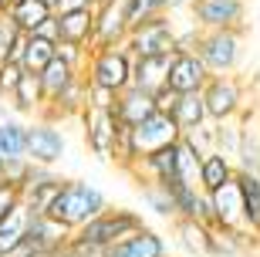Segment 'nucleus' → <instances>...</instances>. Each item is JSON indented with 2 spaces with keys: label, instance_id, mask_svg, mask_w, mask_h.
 <instances>
[{
  "label": "nucleus",
  "instance_id": "obj_28",
  "mask_svg": "<svg viewBox=\"0 0 260 257\" xmlns=\"http://www.w3.org/2000/svg\"><path fill=\"white\" fill-rule=\"evenodd\" d=\"M38 75H41V85H44V95H48V102H51V98H58L75 78H81V71L71 68L64 58H54V61H51L44 71H38Z\"/></svg>",
  "mask_w": 260,
  "mask_h": 257
},
{
  "label": "nucleus",
  "instance_id": "obj_36",
  "mask_svg": "<svg viewBox=\"0 0 260 257\" xmlns=\"http://www.w3.org/2000/svg\"><path fill=\"white\" fill-rule=\"evenodd\" d=\"M38 38H48V41H54V44L61 41V24H58V14H54L51 20H44V24L38 27Z\"/></svg>",
  "mask_w": 260,
  "mask_h": 257
},
{
  "label": "nucleus",
  "instance_id": "obj_34",
  "mask_svg": "<svg viewBox=\"0 0 260 257\" xmlns=\"http://www.w3.org/2000/svg\"><path fill=\"white\" fill-rule=\"evenodd\" d=\"M20 190L14 186V183H7V180H0V220H7L14 210L20 207Z\"/></svg>",
  "mask_w": 260,
  "mask_h": 257
},
{
  "label": "nucleus",
  "instance_id": "obj_16",
  "mask_svg": "<svg viewBox=\"0 0 260 257\" xmlns=\"http://www.w3.org/2000/svg\"><path fill=\"white\" fill-rule=\"evenodd\" d=\"M105 257H169V247H166L162 234H155L152 227H139L135 234L112 244Z\"/></svg>",
  "mask_w": 260,
  "mask_h": 257
},
{
  "label": "nucleus",
  "instance_id": "obj_5",
  "mask_svg": "<svg viewBox=\"0 0 260 257\" xmlns=\"http://www.w3.org/2000/svg\"><path fill=\"white\" fill-rule=\"evenodd\" d=\"M118 132H122V122H118L115 108H95V105H88L85 112H81L85 146H88V153L98 156L102 162H115Z\"/></svg>",
  "mask_w": 260,
  "mask_h": 257
},
{
  "label": "nucleus",
  "instance_id": "obj_9",
  "mask_svg": "<svg viewBox=\"0 0 260 257\" xmlns=\"http://www.w3.org/2000/svg\"><path fill=\"white\" fill-rule=\"evenodd\" d=\"M176 20H169V14L159 20H149L142 27H132L125 48L132 51V58H159V54H173L176 51Z\"/></svg>",
  "mask_w": 260,
  "mask_h": 257
},
{
  "label": "nucleus",
  "instance_id": "obj_25",
  "mask_svg": "<svg viewBox=\"0 0 260 257\" xmlns=\"http://www.w3.org/2000/svg\"><path fill=\"white\" fill-rule=\"evenodd\" d=\"M233 176H237V162H233V159H226L223 153H210V156H203V173H200L203 193L220 190L223 183H230Z\"/></svg>",
  "mask_w": 260,
  "mask_h": 257
},
{
  "label": "nucleus",
  "instance_id": "obj_11",
  "mask_svg": "<svg viewBox=\"0 0 260 257\" xmlns=\"http://www.w3.org/2000/svg\"><path fill=\"white\" fill-rule=\"evenodd\" d=\"M203 98L213 122H230L243 115V85L233 75H213L210 85L203 88Z\"/></svg>",
  "mask_w": 260,
  "mask_h": 257
},
{
  "label": "nucleus",
  "instance_id": "obj_41",
  "mask_svg": "<svg viewBox=\"0 0 260 257\" xmlns=\"http://www.w3.org/2000/svg\"><path fill=\"white\" fill-rule=\"evenodd\" d=\"M98 4H105V0H95V7H98Z\"/></svg>",
  "mask_w": 260,
  "mask_h": 257
},
{
  "label": "nucleus",
  "instance_id": "obj_14",
  "mask_svg": "<svg viewBox=\"0 0 260 257\" xmlns=\"http://www.w3.org/2000/svg\"><path fill=\"white\" fill-rule=\"evenodd\" d=\"M61 186H64V180H61L54 169H48V166H34L30 180L24 183V190H20V200L27 203L30 213H48L51 203H54V196L61 193Z\"/></svg>",
  "mask_w": 260,
  "mask_h": 257
},
{
  "label": "nucleus",
  "instance_id": "obj_10",
  "mask_svg": "<svg viewBox=\"0 0 260 257\" xmlns=\"http://www.w3.org/2000/svg\"><path fill=\"white\" fill-rule=\"evenodd\" d=\"M64 149H68V139L58 129V122H51V119H34V122H27V159L34 162V166L54 169V166L64 159Z\"/></svg>",
  "mask_w": 260,
  "mask_h": 257
},
{
  "label": "nucleus",
  "instance_id": "obj_19",
  "mask_svg": "<svg viewBox=\"0 0 260 257\" xmlns=\"http://www.w3.org/2000/svg\"><path fill=\"white\" fill-rule=\"evenodd\" d=\"M61 24V41L78 44V48H95V7L91 10H71V14H58Z\"/></svg>",
  "mask_w": 260,
  "mask_h": 257
},
{
  "label": "nucleus",
  "instance_id": "obj_24",
  "mask_svg": "<svg viewBox=\"0 0 260 257\" xmlns=\"http://www.w3.org/2000/svg\"><path fill=\"white\" fill-rule=\"evenodd\" d=\"M200 173H203V156L186 139H179V146H176V180H169V183H183V186L203 190Z\"/></svg>",
  "mask_w": 260,
  "mask_h": 257
},
{
  "label": "nucleus",
  "instance_id": "obj_40",
  "mask_svg": "<svg viewBox=\"0 0 260 257\" xmlns=\"http://www.w3.org/2000/svg\"><path fill=\"white\" fill-rule=\"evenodd\" d=\"M48 4H51V7H54V4H58V0H48Z\"/></svg>",
  "mask_w": 260,
  "mask_h": 257
},
{
  "label": "nucleus",
  "instance_id": "obj_30",
  "mask_svg": "<svg viewBox=\"0 0 260 257\" xmlns=\"http://www.w3.org/2000/svg\"><path fill=\"white\" fill-rule=\"evenodd\" d=\"M243 186V200H247V220H250V234L260 237V173H237Z\"/></svg>",
  "mask_w": 260,
  "mask_h": 257
},
{
  "label": "nucleus",
  "instance_id": "obj_21",
  "mask_svg": "<svg viewBox=\"0 0 260 257\" xmlns=\"http://www.w3.org/2000/svg\"><path fill=\"white\" fill-rule=\"evenodd\" d=\"M27 227H30L27 203H20L7 220H0V257H14L17 254L20 244L27 240Z\"/></svg>",
  "mask_w": 260,
  "mask_h": 257
},
{
  "label": "nucleus",
  "instance_id": "obj_22",
  "mask_svg": "<svg viewBox=\"0 0 260 257\" xmlns=\"http://www.w3.org/2000/svg\"><path fill=\"white\" fill-rule=\"evenodd\" d=\"M0 159L4 162L27 159V122L0 119Z\"/></svg>",
  "mask_w": 260,
  "mask_h": 257
},
{
  "label": "nucleus",
  "instance_id": "obj_23",
  "mask_svg": "<svg viewBox=\"0 0 260 257\" xmlns=\"http://www.w3.org/2000/svg\"><path fill=\"white\" fill-rule=\"evenodd\" d=\"M7 17L14 20L24 34H38L41 24L54 17V7H51L48 0H17V4L7 10Z\"/></svg>",
  "mask_w": 260,
  "mask_h": 257
},
{
  "label": "nucleus",
  "instance_id": "obj_35",
  "mask_svg": "<svg viewBox=\"0 0 260 257\" xmlns=\"http://www.w3.org/2000/svg\"><path fill=\"white\" fill-rule=\"evenodd\" d=\"M95 0H58L54 4V14H71V10H91Z\"/></svg>",
  "mask_w": 260,
  "mask_h": 257
},
{
  "label": "nucleus",
  "instance_id": "obj_2",
  "mask_svg": "<svg viewBox=\"0 0 260 257\" xmlns=\"http://www.w3.org/2000/svg\"><path fill=\"white\" fill-rule=\"evenodd\" d=\"M132 71H135V58L125 44H105V48H91L88 54L85 78L88 85L108 88V92H125L132 85Z\"/></svg>",
  "mask_w": 260,
  "mask_h": 257
},
{
  "label": "nucleus",
  "instance_id": "obj_32",
  "mask_svg": "<svg viewBox=\"0 0 260 257\" xmlns=\"http://www.w3.org/2000/svg\"><path fill=\"white\" fill-rule=\"evenodd\" d=\"M183 139L189 146H193L200 156H210V153H216V122H203L200 129H193V132H183Z\"/></svg>",
  "mask_w": 260,
  "mask_h": 257
},
{
  "label": "nucleus",
  "instance_id": "obj_12",
  "mask_svg": "<svg viewBox=\"0 0 260 257\" xmlns=\"http://www.w3.org/2000/svg\"><path fill=\"white\" fill-rule=\"evenodd\" d=\"M213 71L206 68L196 51H173V68H169V88L179 95H193L210 85Z\"/></svg>",
  "mask_w": 260,
  "mask_h": 257
},
{
  "label": "nucleus",
  "instance_id": "obj_7",
  "mask_svg": "<svg viewBox=\"0 0 260 257\" xmlns=\"http://www.w3.org/2000/svg\"><path fill=\"white\" fill-rule=\"evenodd\" d=\"M179 139H183V129H179V122L173 119V112H155V115H149L142 125L132 129V156H135V162H139V159H145V156L159 153V149L176 146Z\"/></svg>",
  "mask_w": 260,
  "mask_h": 257
},
{
  "label": "nucleus",
  "instance_id": "obj_4",
  "mask_svg": "<svg viewBox=\"0 0 260 257\" xmlns=\"http://www.w3.org/2000/svg\"><path fill=\"white\" fill-rule=\"evenodd\" d=\"M210 213H213V230L250 237V220H247V200H243L240 176H233L230 183H223L220 190L210 193Z\"/></svg>",
  "mask_w": 260,
  "mask_h": 257
},
{
  "label": "nucleus",
  "instance_id": "obj_13",
  "mask_svg": "<svg viewBox=\"0 0 260 257\" xmlns=\"http://www.w3.org/2000/svg\"><path fill=\"white\" fill-rule=\"evenodd\" d=\"M132 34L125 0H105L95 7V48L105 44H125Z\"/></svg>",
  "mask_w": 260,
  "mask_h": 257
},
{
  "label": "nucleus",
  "instance_id": "obj_31",
  "mask_svg": "<svg viewBox=\"0 0 260 257\" xmlns=\"http://www.w3.org/2000/svg\"><path fill=\"white\" fill-rule=\"evenodd\" d=\"M125 7H128V24L132 27H142L149 20H159L169 14L166 0H125Z\"/></svg>",
  "mask_w": 260,
  "mask_h": 257
},
{
  "label": "nucleus",
  "instance_id": "obj_6",
  "mask_svg": "<svg viewBox=\"0 0 260 257\" xmlns=\"http://www.w3.org/2000/svg\"><path fill=\"white\" fill-rule=\"evenodd\" d=\"M240 44H243V31H200L196 41V54L206 61L213 75H233L240 65Z\"/></svg>",
  "mask_w": 260,
  "mask_h": 257
},
{
  "label": "nucleus",
  "instance_id": "obj_26",
  "mask_svg": "<svg viewBox=\"0 0 260 257\" xmlns=\"http://www.w3.org/2000/svg\"><path fill=\"white\" fill-rule=\"evenodd\" d=\"M173 119L179 122L183 132H193V129H200L203 122H210V112H206V98H203V92L179 95V102H176V108H173Z\"/></svg>",
  "mask_w": 260,
  "mask_h": 257
},
{
  "label": "nucleus",
  "instance_id": "obj_3",
  "mask_svg": "<svg viewBox=\"0 0 260 257\" xmlns=\"http://www.w3.org/2000/svg\"><path fill=\"white\" fill-rule=\"evenodd\" d=\"M139 227H145L142 217L135 213V210H125V207H108L105 213H98L88 227L75 230L71 240H75L78 247H91V250H102L105 254L112 244H118L122 237L135 234Z\"/></svg>",
  "mask_w": 260,
  "mask_h": 257
},
{
  "label": "nucleus",
  "instance_id": "obj_8",
  "mask_svg": "<svg viewBox=\"0 0 260 257\" xmlns=\"http://www.w3.org/2000/svg\"><path fill=\"white\" fill-rule=\"evenodd\" d=\"M189 20L200 31H243L247 27V0H196Z\"/></svg>",
  "mask_w": 260,
  "mask_h": 257
},
{
  "label": "nucleus",
  "instance_id": "obj_15",
  "mask_svg": "<svg viewBox=\"0 0 260 257\" xmlns=\"http://www.w3.org/2000/svg\"><path fill=\"white\" fill-rule=\"evenodd\" d=\"M27 247L34 250H44V254H58L71 244V230L61 227L54 217L48 213H30V227H27Z\"/></svg>",
  "mask_w": 260,
  "mask_h": 257
},
{
  "label": "nucleus",
  "instance_id": "obj_17",
  "mask_svg": "<svg viewBox=\"0 0 260 257\" xmlns=\"http://www.w3.org/2000/svg\"><path fill=\"white\" fill-rule=\"evenodd\" d=\"M159 112V102H155L152 92H145V88L139 85H128L125 92H118L115 98V115H118V122L128 125V129H135V125H142L149 115Z\"/></svg>",
  "mask_w": 260,
  "mask_h": 257
},
{
  "label": "nucleus",
  "instance_id": "obj_20",
  "mask_svg": "<svg viewBox=\"0 0 260 257\" xmlns=\"http://www.w3.org/2000/svg\"><path fill=\"white\" fill-rule=\"evenodd\" d=\"M10 102H14V108H17L20 115H44V108H48V95H44V85H41L38 71H24L17 92L10 95Z\"/></svg>",
  "mask_w": 260,
  "mask_h": 257
},
{
  "label": "nucleus",
  "instance_id": "obj_27",
  "mask_svg": "<svg viewBox=\"0 0 260 257\" xmlns=\"http://www.w3.org/2000/svg\"><path fill=\"white\" fill-rule=\"evenodd\" d=\"M54 58H58V44H54V41L38 38V34H27V41H24V54H20L24 71H44Z\"/></svg>",
  "mask_w": 260,
  "mask_h": 257
},
{
  "label": "nucleus",
  "instance_id": "obj_18",
  "mask_svg": "<svg viewBox=\"0 0 260 257\" xmlns=\"http://www.w3.org/2000/svg\"><path fill=\"white\" fill-rule=\"evenodd\" d=\"M169 68H173V54H159V58H135V71H132V85L145 88V92H162L169 88Z\"/></svg>",
  "mask_w": 260,
  "mask_h": 257
},
{
  "label": "nucleus",
  "instance_id": "obj_1",
  "mask_svg": "<svg viewBox=\"0 0 260 257\" xmlns=\"http://www.w3.org/2000/svg\"><path fill=\"white\" fill-rule=\"evenodd\" d=\"M105 210H108V200L98 186H91L88 180H64L61 193L54 196V203L48 210V217H54L61 227H68L75 234V230L88 227Z\"/></svg>",
  "mask_w": 260,
  "mask_h": 257
},
{
  "label": "nucleus",
  "instance_id": "obj_38",
  "mask_svg": "<svg viewBox=\"0 0 260 257\" xmlns=\"http://www.w3.org/2000/svg\"><path fill=\"white\" fill-rule=\"evenodd\" d=\"M14 4H17V0H0V14H7V10L14 7Z\"/></svg>",
  "mask_w": 260,
  "mask_h": 257
},
{
  "label": "nucleus",
  "instance_id": "obj_37",
  "mask_svg": "<svg viewBox=\"0 0 260 257\" xmlns=\"http://www.w3.org/2000/svg\"><path fill=\"white\" fill-rule=\"evenodd\" d=\"M166 4H169V14H173V10H193L196 0H166Z\"/></svg>",
  "mask_w": 260,
  "mask_h": 257
},
{
  "label": "nucleus",
  "instance_id": "obj_29",
  "mask_svg": "<svg viewBox=\"0 0 260 257\" xmlns=\"http://www.w3.org/2000/svg\"><path fill=\"white\" fill-rule=\"evenodd\" d=\"M139 190H142V200L166 220H176L179 217V210H176V196L173 190L166 186V183H139Z\"/></svg>",
  "mask_w": 260,
  "mask_h": 257
},
{
  "label": "nucleus",
  "instance_id": "obj_39",
  "mask_svg": "<svg viewBox=\"0 0 260 257\" xmlns=\"http://www.w3.org/2000/svg\"><path fill=\"white\" fill-rule=\"evenodd\" d=\"M0 180H4V159H0Z\"/></svg>",
  "mask_w": 260,
  "mask_h": 257
},
{
  "label": "nucleus",
  "instance_id": "obj_33",
  "mask_svg": "<svg viewBox=\"0 0 260 257\" xmlns=\"http://www.w3.org/2000/svg\"><path fill=\"white\" fill-rule=\"evenodd\" d=\"M88 54L91 51L88 48H78V44H68V41H58V58H64L71 68H78L81 75H85V68H88Z\"/></svg>",
  "mask_w": 260,
  "mask_h": 257
}]
</instances>
